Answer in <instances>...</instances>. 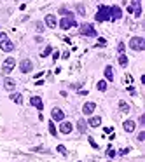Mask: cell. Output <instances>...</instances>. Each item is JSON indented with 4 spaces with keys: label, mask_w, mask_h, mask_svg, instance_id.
<instances>
[{
    "label": "cell",
    "mask_w": 145,
    "mask_h": 162,
    "mask_svg": "<svg viewBox=\"0 0 145 162\" xmlns=\"http://www.w3.org/2000/svg\"><path fill=\"white\" fill-rule=\"evenodd\" d=\"M0 49L4 52H12L14 51V44L11 42V38L7 37L5 31H0Z\"/></svg>",
    "instance_id": "6da1fadb"
},
{
    "label": "cell",
    "mask_w": 145,
    "mask_h": 162,
    "mask_svg": "<svg viewBox=\"0 0 145 162\" xmlns=\"http://www.w3.org/2000/svg\"><path fill=\"white\" fill-rule=\"evenodd\" d=\"M60 28H61V30L77 28V21H75V17H74V16H65V17H61V21H60Z\"/></svg>",
    "instance_id": "7a4b0ae2"
},
{
    "label": "cell",
    "mask_w": 145,
    "mask_h": 162,
    "mask_svg": "<svg viewBox=\"0 0 145 162\" xmlns=\"http://www.w3.org/2000/svg\"><path fill=\"white\" fill-rule=\"evenodd\" d=\"M95 19H96L98 23L109 21V19H110V14H109V7H107V5H100V7H98V12H96V16H95Z\"/></svg>",
    "instance_id": "3957f363"
},
{
    "label": "cell",
    "mask_w": 145,
    "mask_h": 162,
    "mask_svg": "<svg viewBox=\"0 0 145 162\" xmlns=\"http://www.w3.org/2000/svg\"><path fill=\"white\" fill-rule=\"evenodd\" d=\"M130 47H131L133 51H144L145 49V38L144 37H131Z\"/></svg>",
    "instance_id": "277c9868"
},
{
    "label": "cell",
    "mask_w": 145,
    "mask_h": 162,
    "mask_svg": "<svg viewBox=\"0 0 145 162\" xmlns=\"http://www.w3.org/2000/svg\"><path fill=\"white\" fill-rule=\"evenodd\" d=\"M14 66H16V59H14V58H7V59L4 61V65H2L4 75H9V73L14 70Z\"/></svg>",
    "instance_id": "5b68a950"
},
{
    "label": "cell",
    "mask_w": 145,
    "mask_h": 162,
    "mask_svg": "<svg viewBox=\"0 0 145 162\" xmlns=\"http://www.w3.org/2000/svg\"><path fill=\"white\" fill-rule=\"evenodd\" d=\"M109 14H110V21H117V19L123 17V10H121L119 5H112V7H109Z\"/></svg>",
    "instance_id": "8992f818"
},
{
    "label": "cell",
    "mask_w": 145,
    "mask_h": 162,
    "mask_svg": "<svg viewBox=\"0 0 145 162\" xmlns=\"http://www.w3.org/2000/svg\"><path fill=\"white\" fill-rule=\"evenodd\" d=\"M81 33H82L84 37H96V30H95L93 24H89V23L81 24Z\"/></svg>",
    "instance_id": "52a82bcc"
},
{
    "label": "cell",
    "mask_w": 145,
    "mask_h": 162,
    "mask_svg": "<svg viewBox=\"0 0 145 162\" xmlns=\"http://www.w3.org/2000/svg\"><path fill=\"white\" fill-rule=\"evenodd\" d=\"M19 70H21L23 73H28V72L33 70V63H32L30 59H23V61L19 63Z\"/></svg>",
    "instance_id": "ba28073f"
},
{
    "label": "cell",
    "mask_w": 145,
    "mask_h": 162,
    "mask_svg": "<svg viewBox=\"0 0 145 162\" xmlns=\"http://www.w3.org/2000/svg\"><path fill=\"white\" fill-rule=\"evenodd\" d=\"M30 105H32V106H35L39 112H42V110H44V101H42V98H39V96L30 98Z\"/></svg>",
    "instance_id": "9c48e42d"
},
{
    "label": "cell",
    "mask_w": 145,
    "mask_h": 162,
    "mask_svg": "<svg viewBox=\"0 0 145 162\" xmlns=\"http://www.w3.org/2000/svg\"><path fill=\"white\" fill-rule=\"evenodd\" d=\"M130 7L133 9V14H135L137 17L142 16V0H133V3H131Z\"/></svg>",
    "instance_id": "30bf717a"
},
{
    "label": "cell",
    "mask_w": 145,
    "mask_h": 162,
    "mask_svg": "<svg viewBox=\"0 0 145 162\" xmlns=\"http://www.w3.org/2000/svg\"><path fill=\"white\" fill-rule=\"evenodd\" d=\"M51 117H53V120H58V122H61V120L65 119V112H63V110H60V108H53V112H51Z\"/></svg>",
    "instance_id": "8fae6325"
},
{
    "label": "cell",
    "mask_w": 145,
    "mask_h": 162,
    "mask_svg": "<svg viewBox=\"0 0 145 162\" xmlns=\"http://www.w3.org/2000/svg\"><path fill=\"white\" fill-rule=\"evenodd\" d=\"M72 129H74V126H72V122H67V120H61V126H60V131H61L63 134H70V133H72Z\"/></svg>",
    "instance_id": "7c38bea8"
},
{
    "label": "cell",
    "mask_w": 145,
    "mask_h": 162,
    "mask_svg": "<svg viewBox=\"0 0 145 162\" xmlns=\"http://www.w3.org/2000/svg\"><path fill=\"white\" fill-rule=\"evenodd\" d=\"M95 108H96V105H95L93 101H89V103H86V105L82 106V113H84V115H91V113L95 112Z\"/></svg>",
    "instance_id": "4fadbf2b"
},
{
    "label": "cell",
    "mask_w": 145,
    "mask_h": 162,
    "mask_svg": "<svg viewBox=\"0 0 145 162\" xmlns=\"http://www.w3.org/2000/svg\"><path fill=\"white\" fill-rule=\"evenodd\" d=\"M44 21H46L47 28H56V17H54V14H47Z\"/></svg>",
    "instance_id": "5bb4252c"
},
{
    "label": "cell",
    "mask_w": 145,
    "mask_h": 162,
    "mask_svg": "<svg viewBox=\"0 0 145 162\" xmlns=\"http://www.w3.org/2000/svg\"><path fill=\"white\" fill-rule=\"evenodd\" d=\"M4 87H5L7 91H14V89H16V80H12V79L7 77V79L4 80Z\"/></svg>",
    "instance_id": "9a60e30c"
},
{
    "label": "cell",
    "mask_w": 145,
    "mask_h": 162,
    "mask_svg": "<svg viewBox=\"0 0 145 162\" xmlns=\"http://www.w3.org/2000/svg\"><path fill=\"white\" fill-rule=\"evenodd\" d=\"M123 127H124V131H126V133H133V131L137 129V124H135L133 120H126V122L123 124Z\"/></svg>",
    "instance_id": "2e32d148"
},
{
    "label": "cell",
    "mask_w": 145,
    "mask_h": 162,
    "mask_svg": "<svg viewBox=\"0 0 145 162\" xmlns=\"http://www.w3.org/2000/svg\"><path fill=\"white\" fill-rule=\"evenodd\" d=\"M100 124H102V117H91L88 122V126H91V127H100Z\"/></svg>",
    "instance_id": "e0dca14e"
},
{
    "label": "cell",
    "mask_w": 145,
    "mask_h": 162,
    "mask_svg": "<svg viewBox=\"0 0 145 162\" xmlns=\"http://www.w3.org/2000/svg\"><path fill=\"white\" fill-rule=\"evenodd\" d=\"M105 77H107V80H114V68L112 66H105Z\"/></svg>",
    "instance_id": "ac0fdd59"
},
{
    "label": "cell",
    "mask_w": 145,
    "mask_h": 162,
    "mask_svg": "<svg viewBox=\"0 0 145 162\" xmlns=\"http://www.w3.org/2000/svg\"><path fill=\"white\" fill-rule=\"evenodd\" d=\"M119 110H121V113H130V105L128 103H124V101H119Z\"/></svg>",
    "instance_id": "d6986e66"
},
{
    "label": "cell",
    "mask_w": 145,
    "mask_h": 162,
    "mask_svg": "<svg viewBox=\"0 0 145 162\" xmlns=\"http://www.w3.org/2000/svg\"><path fill=\"white\" fill-rule=\"evenodd\" d=\"M86 127H88L86 120H82V119H81V120L77 122V129H79V133H82V134H84V133H86Z\"/></svg>",
    "instance_id": "ffe728a7"
},
{
    "label": "cell",
    "mask_w": 145,
    "mask_h": 162,
    "mask_svg": "<svg viewBox=\"0 0 145 162\" xmlns=\"http://www.w3.org/2000/svg\"><path fill=\"white\" fill-rule=\"evenodd\" d=\"M11 99H12L14 103H18V105H21V103H23V96H21V94H18V92L11 94Z\"/></svg>",
    "instance_id": "44dd1931"
},
{
    "label": "cell",
    "mask_w": 145,
    "mask_h": 162,
    "mask_svg": "<svg viewBox=\"0 0 145 162\" xmlns=\"http://www.w3.org/2000/svg\"><path fill=\"white\" fill-rule=\"evenodd\" d=\"M96 89L102 91V92H105V91H107V82H105V80H100V82L96 84Z\"/></svg>",
    "instance_id": "7402d4cb"
},
{
    "label": "cell",
    "mask_w": 145,
    "mask_h": 162,
    "mask_svg": "<svg viewBox=\"0 0 145 162\" xmlns=\"http://www.w3.org/2000/svg\"><path fill=\"white\" fill-rule=\"evenodd\" d=\"M75 9H77V12H79L81 16H86V7H84L82 3H77V5H75Z\"/></svg>",
    "instance_id": "603a6c76"
},
{
    "label": "cell",
    "mask_w": 145,
    "mask_h": 162,
    "mask_svg": "<svg viewBox=\"0 0 145 162\" xmlns=\"http://www.w3.org/2000/svg\"><path fill=\"white\" fill-rule=\"evenodd\" d=\"M47 126H49V133H51L53 136H56L58 133H56V127H54V122H53V120H49V122H47Z\"/></svg>",
    "instance_id": "cb8c5ba5"
},
{
    "label": "cell",
    "mask_w": 145,
    "mask_h": 162,
    "mask_svg": "<svg viewBox=\"0 0 145 162\" xmlns=\"http://www.w3.org/2000/svg\"><path fill=\"white\" fill-rule=\"evenodd\" d=\"M119 65H121V66H126V65H128V56L121 54V56H119Z\"/></svg>",
    "instance_id": "d4e9b609"
},
{
    "label": "cell",
    "mask_w": 145,
    "mask_h": 162,
    "mask_svg": "<svg viewBox=\"0 0 145 162\" xmlns=\"http://www.w3.org/2000/svg\"><path fill=\"white\" fill-rule=\"evenodd\" d=\"M51 52H53V47H51V45H47V47L44 49V52H42V58H46V56H49Z\"/></svg>",
    "instance_id": "484cf974"
},
{
    "label": "cell",
    "mask_w": 145,
    "mask_h": 162,
    "mask_svg": "<svg viewBox=\"0 0 145 162\" xmlns=\"http://www.w3.org/2000/svg\"><path fill=\"white\" fill-rule=\"evenodd\" d=\"M56 150H58L61 155H68V152H67V148H65L63 145H58V148H56Z\"/></svg>",
    "instance_id": "4316f807"
},
{
    "label": "cell",
    "mask_w": 145,
    "mask_h": 162,
    "mask_svg": "<svg viewBox=\"0 0 145 162\" xmlns=\"http://www.w3.org/2000/svg\"><path fill=\"white\" fill-rule=\"evenodd\" d=\"M124 47H126V45H124L123 42H119V44H117V51H119V54H124Z\"/></svg>",
    "instance_id": "83f0119b"
},
{
    "label": "cell",
    "mask_w": 145,
    "mask_h": 162,
    "mask_svg": "<svg viewBox=\"0 0 145 162\" xmlns=\"http://www.w3.org/2000/svg\"><path fill=\"white\" fill-rule=\"evenodd\" d=\"M35 30H37L39 33H40V31H44V24H42V23H35Z\"/></svg>",
    "instance_id": "f1b7e54d"
},
{
    "label": "cell",
    "mask_w": 145,
    "mask_h": 162,
    "mask_svg": "<svg viewBox=\"0 0 145 162\" xmlns=\"http://www.w3.org/2000/svg\"><path fill=\"white\" fill-rule=\"evenodd\" d=\"M105 45H107V40L105 38H100L98 44H96V47H105Z\"/></svg>",
    "instance_id": "f546056e"
},
{
    "label": "cell",
    "mask_w": 145,
    "mask_h": 162,
    "mask_svg": "<svg viewBox=\"0 0 145 162\" xmlns=\"http://www.w3.org/2000/svg\"><path fill=\"white\" fill-rule=\"evenodd\" d=\"M116 154H117V152H116V150H112V148H109V152H107V155H109L110 159H114V157H116Z\"/></svg>",
    "instance_id": "4dcf8cb0"
},
{
    "label": "cell",
    "mask_w": 145,
    "mask_h": 162,
    "mask_svg": "<svg viewBox=\"0 0 145 162\" xmlns=\"http://www.w3.org/2000/svg\"><path fill=\"white\" fill-rule=\"evenodd\" d=\"M60 14H65V16H74L70 10H67V9H60Z\"/></svg>",
    "instance_id": "1f68e13d"
},
{
    "label": "cell",
    "mask_w": 145,
    "mask_h": 162,
    "mask_svg": "<svg viewBox=\"0 0 145 162\" xmlns=\"http://www.w3.org/2000/svg\"><path fill=\"white\" fill-rule=\"evenodd\" d=\"M128 92H130L131 96H135V94H137V91H135V87H133V86H130V87H128Z\"/></svg>",
    "instance_id": "d6a6232c"
},
{
    "label": "cell",
    "mask_w": 145,
    "mask_h": 162,
    "mask_svg": "<svg viewBox=\"0 0 145 162\" xmlns=\"http://www.w3.org/2000/svg\"><path fill=\"white\" fill-rule=\"evenodd\" d=\"M138 141H145V131H142L140 134H138V138H137Z\"/></svg>",
    "instance_id": "836d02e7"
},
{
    "label": "cell",
    "mask_w": 145,
    "mask_h": 162,
    "mask_svg": "<svg viewBox=\"0 0 145 162\" xmlns=\"http://www.w3.org/2000/svg\"><path fill=\"white\" fill-rule=\"evenodd\" d=\"M89 145H91L93 148H98V145H96V141H95L93 138H89Z\"/></svg>",
    "instance_id": "e575fe53"
},
{
    "label": "cell",
    "mask_w": 145,
    "mask_h": 162,
    "mask_svg": "<svg viewBox=\"0 0 145 162\" xmlns=\"http://www.w3.org/2000/svg\"><path fill=\"white\" fill-rule=\"evenodd\" d=\"M126 154H130V148H124V150L119 152V155H126Z\"/></svg>",
    "instance_id": "d590c367"
},
{
    "label": "cell",
    "mask_w": 145,
    "mask_h": 162,
    "mask_svg": "<svg viewBox=\"0 0 145 162\" xmlns=\"http://www.w3.org/2000/svg\"><path fill=\"white\" fill-rule=\"evenodd\" d=\"M58 58H60V52H58V51H56V52H54V54H53V59H54V61H58Z\"/></svg>",
    "instance_id": "8d00e7d4"
},
{
    "label": "cell",
    "mask_w": 145,
    "mask_h": 162,
    "mask_svg": "<svg viewBox=\"0 0 145 162\" xmlns=\"http://www.w3.org/2000/svg\"><path fill=\"white\" fill-rule=\"evenodd\" d=\"M126 82H131V84H133V77H131V75H126Z\"/></svg>",
    "instance_id": "74e56055"
},
{
    "label": "cell",
    "mask_w": 145,
    "mask_h": 162,
    "mask_svg": "<svg viewBox=\"0 0 145 162\" xmlns=\"http://www.w3.org/2000/svg\"><path fill=\"white\" fill-rule=\"evenodd\" d=\"M61 58H63V59H68V58H70V54H68V52H63V56H61Z\"/></svg>",
    "instance_id": "f35d334b"
},
{
    "label": "cell",
    "mask_w": 145,
    "mask_h": 162,
    "mask_svg": "<svg viewBox=\"0 0 145 162\" xmlns=\"http://www.w3.org/2000/svg\"><path fill=\"white\" fill-rule=\"evenodd\" d=\"M140 124H142V126H145V115H142V117H140Z\"/></svg>",
    "instance_id": "ab89813d"
}]
</instances>
